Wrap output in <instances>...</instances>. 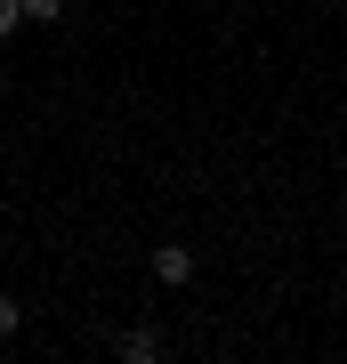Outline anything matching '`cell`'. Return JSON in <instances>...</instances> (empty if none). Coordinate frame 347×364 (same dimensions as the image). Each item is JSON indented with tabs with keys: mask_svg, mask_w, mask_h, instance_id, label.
<instances>
[{
	"mask_svg": "<svg viewBox=\"0 0 347 364\" xmlns=\"http://www.w3.org/2000/svg\"><path fill=\"white\" fill-rule=\"evenodd\" d=\"M16 25H25V0H0V41H9Z\"/></svg>",
	"mask_w": 347,
	"mask_h": 364,
	"instance_id": "cell-5",
	"label": "cell"
},
{
	"mask_svg": "<svg viewBox=\"0 0 347 364\" xmlns=\"http://www.w3.org/2000/svg\"><path fill=\"white\" fill-rule=\"evenodd\" d=\"M65 16V0H25V25H57Z\"/></svg>",
	"mask_w": 347,
	"mask_h": 364,
	"instance_id": "cell-3",
	"label": "cell"
},
{
	"mask_svg": "<svg viewBox=\"0 0 347 364\" xmlns=\"http://www.w3.org/2000/svg\"><path fill=\"white\" fill-rule=\"evenodd\" d=\"M16 324H25V308H16L9 291H0V340H16Z\"/></svg>",
	"mask_w": 347,
	"mask_h": 364,
	"instance_id": "cell-4",
	"label": "cell"
},
{
	"mask_svg": "<svg viewBox=\"0 0 347 364\" xmlns=\"http://www.w3.org/2000/svg\"><path fill=\"white\" fill-rule=\"evenodd\" d=\"M114 356H121V364H154V356H162V332H154V324H129V332H114Z\"/></svg>",
	"mask_w": 347,
	"mask_h": 364,
	"instance_id": "cell-1",
	"label": "cell"
},
{
	"mask_svg": "<svg viewBox=\"0 0 347 364\" xmlns=\"http://www.w3.org/2000/svg\"><path fill=\"white\" fill-rule=\"evenodd\" d=\"M154 275L162 284H194V251L186 243H154Z\"/></svg>",
	"mask_w": 347,
	"mask_h": 364,
	"instance_id": "cell-2",
	"label": "cell"
}]
</instances>
